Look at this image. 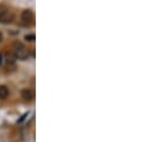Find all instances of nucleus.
Segmentation results:
<instances>
[{"mask_svg":"<svg viewBox=\"0 0 154 142\" xmlns=\"http://www.w3.org/2000/svg\"><path fill=\"white\" fill-rule=\"evenodd\" d=\"M8 97V88L5 85L0 86V98L1 99H6Z\"/></svg>","mask_w":154,"mask_h":142,"instance_id":"39448f33","label":"nucleus"},{"mask_svg":"<svg viewBox=\"0 0 154 142\" xmlns=\"http://www.w3.org/2000/svg\"><path fill=\"white\" fill-rule=\"evenodd\" d=\"M12 53H13L14 57L16 59H19V60H25V59H28L30 56L29 50L20 42H14L12 44Z\"/></svg>","mask_w":154,"mask_h":142,"instance_id":"f257e3e1","label":"nucleus"},{"mask_svg":"<svg viewBox=\"0 0 154 142\" xmlns=\"http://www.w3.org/2000/svg\"><path fill=\"white\" fill-rule=\"evenodd\" d=\"M0 62H1V55H0Z\"/></svg>","mask_w":154,"mask_h":142,"instance_id":"6e6552de","label":"nucleus"},{"mask_svg":"<svg viewBox=\"0 0 154 142\" xmlns=\"http://www.w3.org/2000/svg\"><path fill=\"white\" fill-rule=\"evenodd\" d=\"M25 41H29V42H34L35 39H36V36L34 35V34H29V35H25Z\"/></svg>","mask_w":154,"mask_h":142,"instance_id":"423d86ee","label":"nucleus"},{"mask_svg":"<svg viewBox=\"0 0 154 142\" xmlns=\"http://www.w3.org/2000/svg\"><path fill=\"white\" fill-rule=\"evenodd\" d=\"M22 97L24 98V100L30 102V100L34 99V93H32L31 90H29V88H24V90H22Z\"/></svg>","mask_w":154,"mask_h":142,"instance_id":"20e7f679","label":"nucleus"},{"mask_svg":"<svg viewBox=\"0 0 154 142\" xmlns=\"http://www.w3.org/2000/svg\"><path fill=\"white\" fill-rule=\"evenodd\" d=\"M1 41H2V34L0 32V42H1Z\"/></svg>","mask_w":154,"mask_h":142,"instance_id":"0eeeda50","label":"nucleus"},{"mask_svg":"<svg viewBox=\"0 0 154 142\" xmlns=\"http://www.w3.org/2000/svg\"><path fill=\"white\" fill-rule=\"evenodd\" d=\"M20 18H22V22H24L25 24H32L34 23V18H35L34 17V12L31 10H24L22 12Z\"/></svg>","mask_w":154,"mask_h":142,"instance_id":"7ed1b4c3","label":"nucleus"},{"mask_svg":"<svg viewBox=\"0 0 154 142\" xmlns=\"http://www.w3.org/2000/svg\"><path fill=\"white\" fill-rule=\"evenodd\" d=\"M14 20V14L10 10H0V23L10 24Z\"/></svg>","mask_w":154,"mask_h":142,"instance_id":"f03ea898","label":"nucleus"}]
</instances>
